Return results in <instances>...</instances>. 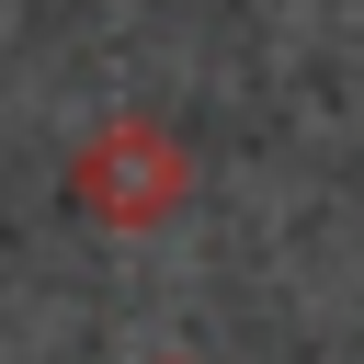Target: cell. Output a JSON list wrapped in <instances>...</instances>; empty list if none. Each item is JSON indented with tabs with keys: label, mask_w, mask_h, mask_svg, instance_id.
Listing matches in <instances>:
<instances>
[{
	"label": "cell",
	"mask_w": 364,
	"mask_h": 364,
	"mask_svg": "<svg viewBox=\"0 0 364 364\" xmlns=\"http://www.w3.org/2000/svg\"><path fill=\"white\" fill-rule=\"evenodd\" d=\"M80 193H91L102 216H159V205H171V148H159L148 125H114V136L80 159Z\"/></svg>",
	"instance_id": "cell-1"
}]
</instances>
